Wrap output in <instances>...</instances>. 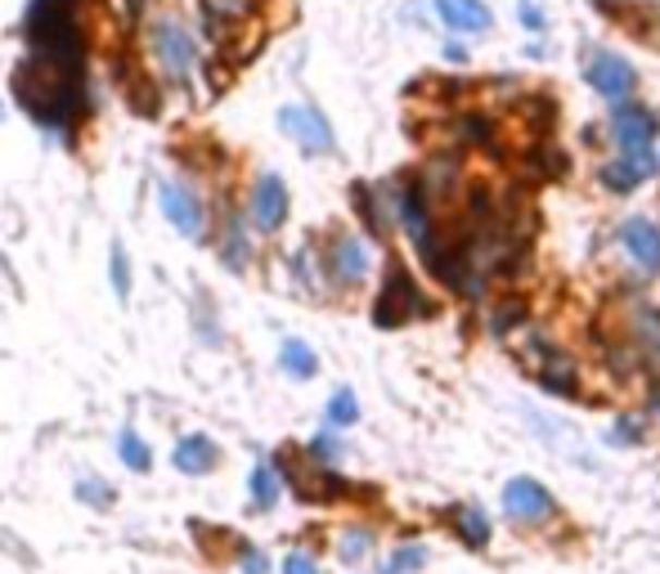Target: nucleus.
I'll return each instance as SVG.
<instances>
[{
  "instance_id": "25",
  "label": "nucleus",
  "mask_w": 660,
  "mask_h": 574,
  "mask_svg": "<svg viewBox=\"0 0 660 574\" xmlns=\"http://www.w3.org/2000/svg\"><path fill=\"white\" fill-rule=\"evenodd\" d=\"M310 453L319 457V467H333V463H338V453H342V449H338V436H333V431H323V436H315V444H310Z\"/></svg>"
},
{
  "instance_id": "4",
  "label": "nucleus",
  "mask_w": 660,
  "mask_h": 574,
  "mask_svg": "<svg viewBox=\"0 0 660 574\" xmlns=\"http://www.w3.org/2000/svg\"><path fill=\"white\" fill-rule=\"evenodd\" d=\"M162 216H167V224L175 229V234H185V239H203V229H207L203 198H198V188L185 184V180H162Z\"/></svg>"
},
{
  "instance_id": "19",
  "label": "nucleus",
  "mask_w": 660,
  "mask_h": 574,
  "mask_svg": "<svg viewBox=\"0 0 660 574\" xmlns=\"http://www.w3.org/2000/svg\"><path fill=\"white\" fill-rule=\"evenodd\" d=\"M118 453H122V463H126L131 472H149V467H154L149 444H144L135 431H122V436H118Z\"/></svg>"
},
{
  "instance_id": "11",
  "label": "nucleus",
  "mask_w": 660,
  "mask_h": 574,
  "mask_svg": "<svg viewBox=\"0 0 660 574\" xmlns=\"http://www.w3.org/2000/svg\"><path fill=\"white\" fill-rule=\"evenodd\" d=\"M171 463L185 472V476H207V472L220 463V449L211 444V436H185V440L175 444Z\"/></svg>"
},
{
  "instance_id": "6",
  "label": "nucleus",
  "mask_w": 660,
  "mask_h": 574,
  "mask_svg": "<svg viewBox=\"0 0 660 574\" xmlns=\"http://www.w3.org/2000/svg\"><path fill=\"white\" fill-rule=\"evenodd\" d=\"M279 126L297 139L306 152H333V126L323 122V112L306 108V103H288L279 108Z\"/></svg>"
},
{
  "instance_id": "7",
  "label": "nucleus",
  "mask_w": 660,
  "mask_h": 574,
  "mask_svg": "<svg viewBox=\"0 0 660 574\" xmlns=\"http://www.w3.org/2000/svg\"><path fill=\"white\" fill-rule=\"evenodd\" d=\"M247 220L261 229V234H274V229H283V220H288V188H283V180H279L274 171L252 184Z\"/></svg>"
},
{
  "instance_id": "28",
  "label": "nucleus",
  "mask_w": 660,
  "mask_h": 574,
  "mask_svg": "<svg viewBox=\"0 0 660 574\" xmlns=\"http://www.w3.org/2000/svg\"><path fill=\"white\" fill-rule=\"evenodd\" d=\"M522 23H530V27H543V14L530 5V0H522Z\"/></svg>"
},
{
  "instance_id": "9",
  "label": "nucleus",
  "mask_w": 660,
  "mask_h": 574,
  "mask_svg": "<svg viewBox=\"0 0 660 574\" xmlns=\"http://www.w3.org/2000/svg\"><path fill=\"white\" fill-rule=\"evenodd\" d=\"M589 86L602 99H625L634 90V68L620 54H594L589 59Z\"/></svg>"
},
{
  "instance_id": "12",
  "label": "nucleus",
  "mask_w": 660,
  "mask_h": 574,
  "mask_svg": "<svg viewBox=\"0 0 660 574\" xmlns=\"http://www.w3.org/2000/svg\"><path fill=\"white\" fill-rule=\"evenodd\" d=\"M625 247L643 270H660V229L651 220H643V216L625 220Z\"/></svg>"
},
{
  "instance_id": "20",
  "label": "nucleus",
  "mask_w": 660,
  "mask_h": 574,
  "mask_svg": "<svg viewBox=\"0 0 660 574\" xmlns=\"http://www.w3.org/2000/svg\"><path fill=\"white\" fill-rule=\"evenodd\" d=\"M77 503H86V508H95V512H108L118 503V489L113 485H103V480H77Z\"/></svg>"
},
{
  "instance_id": "26",
  "label": "nucleus",
  "mask_w": 660,
  "mask_h": 574,
  "mask_svg": "<svg viewBox=\"0 0 660 574\" xmlns=\"http://www.w3.org/2000/svg\"><path fill=\"white\" fill-rule=\"evenodd\" d=\"M283 574H319V565H315V557H306V552H288Z\"/></svg>"
},
{
  "instance_id": "21",
  "label": "nucleus",
  "mask_w": 660,
  "mask_h": 574,
  "mask_svg": "<svg viewBox=\"0 0 660 574\" xmlns=\"http://www.w3.org/2000/svg\"><path fill=\"white\" fill-rule=\"evenodd\" d=\"M369 548H374V534H369V529H346L342 544H338V557H342L346 565H359L364 557H369Z\"/></svg>"
},
{
  "instance_id": "1",
  "label": "nucleus",
  "mask_w": 660,
  "mask_h": 574,
  "mask_svg": "<svg viewBox=\"0 0 660 574\" xmlns=\"http://www.w3.org/2000/svg\"><path fill=\"white\" fill-rule=\"evenodd\" d=\"M149 41H154L158 72L167 76V82L171 86H190L194 72H198V36H194V27L185 19H175V14H162L149 27Z\"/></svg>"
},
{
  "instance_id": "14",
  "label": "nucleus",
  "mask_w": 660,
  "mask_h": 574,
  "mask_svg": "<svg viewBox=\"0 0 660 574\" xmlns=\"http://www.w3.org/2000/svg\"><path fill=\"white\" fill-rule=\"evenodd\" d=\"M247 489H252V508L256 512H270L274 503H279V472L270 467V463H256L252 467V476H247Z\"/></svg>"
},
{
  "instance_id": "18",
  "label": "nucleus",
  "mask_w": 660,
  "mask_h": 574,
  "mask_svg": "<svg viewBox=\"0 0 660 574\" xmlns=\"http://www.w3.org/2000/svg\"><path fill=\"white\" fill-rule=\"evenodd\" d=\"M220 260H225L230 270H243V265H247V229H243L239 216H230V224H225V239H220Z\"/></svg>"
},
{
  "instance_id": "13",
  "label": "nucleus",
  "mask_w": 660,
  "mask_h": 574,
  "mask_svg": "<svg viewBox=\"0 0 660 574\" xmlns=\"http://www.w3.org/2000/svg\"><path fill=\"white\" fill-rule=\"evenodd\" d=\"M436 14L454 32H486L490 27V10L481 0H436Z\"/></svg>"
},
{
  "instance_id": "17",
  "label": "nucleus",
  "mask_w": 660,
  "mask_h": 574,
  "mask_svg": "<svg viewBox=\"0 0 660 574\" xmlns=\"http://www.w3.org/2000/svg\"><path fill=\"white\" fill-rule=\"evenodd\" d=\"M256 10V0H203V14H207V32H220L225 23H239Z\"/></svg>"
},
{
  "instance_id": "30",
  "label": "nucleus",
  "mask_w": 660,
  "mask_h": 574,
  "mask_svg": "<svg viewBox=\"0 0 660 574\" xmlns=\"http://www.w3.org/2000/svg\"><path fill=\"white\" fill-rule=\"evenodd\" d=\"M651 408H660V387H656V395H651Z\"/></svg>"
},
{
  "instance_id": "23",
  "label": "nucleus",
  "mask_w": 660,
  "mask_h": 574,
  "mask_svg": "<svg viewBox=\"0 0 660 574\" xmlns=\"http://www.w3.org/2000/svg\"><path fill=\"white\" fill-rule=\"evenodd\" d=\"M355 417H359V404H355L351 391H338L333 400H328V427H351Z\"/></svg>"
},
{
  "instance_id": "5",
  "label": "nucleus",
  "mask_w": 660,
  "mask_h": 574,
  "mask_svg": "<svg viewBox=\"0 0 660 574\" xmlns=\"http://www.w3.org/2000/svg\"><path fill=\"white\" fill-rule=\"evenodd\" d=\"M503 508H508V516L517 521V525H539V521H548V516L558 512L553 493H548L539 480H530V476L508 480V489H503Z\"/></svg>"
},
{
  "instance_id": "29",
  "label": "nucleus",
  "mask_w": 660,
  "mask_h": 574,
  "mask_svg": "<svg viewBox=\"0 0 660 574\" xmlns=\"http://www.w3.org/2000/svg\"><path fill=\"white\" fill-rule=\"evenodd\" d=\"M144 5H149V0H126V14H131V19H139V14H144Z\"/></svg>"
},
{
  "instance_id": "24",
  "label": "nucleus",
  "mask_w": 660,
  "mask_h": 574,
  "mask_svg": "<svg viewBox=\"0 0 660 574\" xmlns=\"http://www.w3.org/2000/svg\"><path fill=\"white\" fill-rule=\"evenodd\" d=\"M423 561H427V552L418 544H410V548L391 552V561L382 565V574H414V570H423Z\"/></svg>"
},
{
  "instance_id": "22",
  "label": "nucleus",
  "mask_w": 660,
  "mask_h": 574,
  "mask_svg": "<svg viewBox=\"0 0 660 574\" xmlns=\"http://www.w3.org/2000/svg\"><path fill=\"white\" fill-rule=\"evenodd\" d=\"M108 279H113L118 301H126V296H131V260H126L122 243H113V256H108Z\"/></svg>"
},
{
  "instance_id": "2",
  "label": "nucleus",
  "mask_w": 660,
  "mask_h": 574,
  "mask_svg": "<svg viewBox=\"0 0 660 574\" xmlns=\"http://www.w3.org/2000/svg\"><path fill=\"white\" fill-rule=\"evenodd\" d=\"M615 144L625 148V158L634 167H643L647 175H656V152H651V139H656V122H651V112L638 108V103H625V108H615Z\"/></svg>"
},
{
  "instance_id": "16",
  "label": "nucleus",
  "mask_w": 660,
  "mask_h": 574,
  "mask_svg": "<svg viewBox=\"0 0 660 574\" xmlns=\"http://www.w3.org/2000/svg\"><path fill=\"white\" fill-rule=\"evenodd\" d=\"M279 368H283L288 377L306 381V377H315V373H319V359H315V351L306 346V341H283V351H279Z\"/></svg>"
},
{
  "instance_id": "27",
  "label": "nucleus",
  "mask_w": 660,
  "mask_h": 574,
  "mask_svg": "<svg viewBox=\"0 0 660 574\" xmlns=\"http://www.w3.org/2000/svg\"><path fill=\"white\" fill-rule=\"evenodd\" d=\"M243 574H270V561H266V552H256V548H243Z\"/></svg>"
},
{
  "instance_id": "15",
  "label": "nucleus",
  "mask_w": 660,
  "mask_h": 574,
  "mask_svg": "<svg viewBox=\"0 0 660 574\" xmlns=\"http://www.w3.org/2000/svg\"><path fill=\"white\" fill-rule=\"evenodd\" d=\"M454 525H459V534H463L467 548H486V544H490V516L476 508V503H463V508L454 512Z\"/></svg>"
},
{
  "instance_id": "10",
  "label": "nucleus",
  "mask_w": 660,
  "mask_h": 574,
  "mask_svg": "<svg viewBox=\"0 0 660 574\" xmlns=\"http://www.w3.org/2000/svg\"><path fill=\"white\" fill-rule=\"evenodd\" d=\"M328 270H333V279L346 288L364 283V274H369V247L359 239H338L333 252H328Z\"/></svg>"
},
{
  "instance_id": "8",
  "label": "nucleus",
  "mask_w": 660,
  "mask_h": 574,
  "mask_svg": "<svg viewBox=\"0 0 660 574\" xmlns=\"http://www.w3.org/2000/svg\"><path fill=\"white\" fill-rule=\"evenodd\" d=\"M400 216H405V229H410V239L418 243L423 260H431L440 247L431 239V216H427V194H423V184L410 180L405 188H400Z\"/></svg>"
},
{
  "instance_id": "3",
  "label": "nucleus",
  "mask_w": 660,
  "mask_h": 574,
  "mask_svg": "<svg viewBox=\"0 0 660 574\" xmlns=\"http://www.w3.org/2000/svg\"><path fill=\"white\" fill-rule=\"evenodd\" d=\"M427 310H431V305L423 301V292L414 288V279L405 270H391L387 288H382V296L374 305V323L378 328H400V323H410L414 315H427Z\"/></svg>"
}]
</instances>
